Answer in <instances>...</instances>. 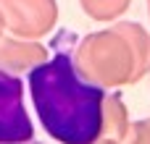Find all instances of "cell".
Segmentation results:
<instances>
[{
    "label": "cell",
    "instance_id": "obj_1",
    "mask_svg": "<svg viewBox=\"0 0 150 144\" xmlns=\"http://www.w3.org/2000/svg\"><path fill=\"white\" fill-rule=\"evenodd\" d=\"M40 123L58 144H95L103 134V89L79 76L69 52L34 66L26 76Z\"/></svg>",
    "mask_w": 150,
    "mask_h": 144
},
{
    "label": "cell",
    "instance_id": "obj_2",
    "mask_svg": "<svg viewBox=\"0 0 150 144\" xmlns=\"http://www.w3.org/2000/svg\"><path fill=\"white\" fill-rule=\"evenodd\" d=\"M34 126L24 108V81L0 68V144H29Z\"/></svg>",
    "mask_w": 150,
    "mask_h": 144
}]
</instances>
